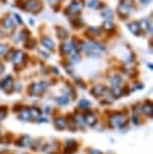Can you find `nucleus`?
Instances as JSON below:
<instances>
[{
  "label": "nucleus",
  "instance_id": "1",
  "mask_svg": "<svg viewBox=\"0 0 153 154\" xmlns=\"http://www.w3.org/2000/svg\"><path fill=\"white\" fill-rule=\"evenodd\" d=\"M89 154H101L100 152H93V153H89Z\"/></svg>",
  "mask_w": 153,
  "mask_h": 154
}]
</instances>
